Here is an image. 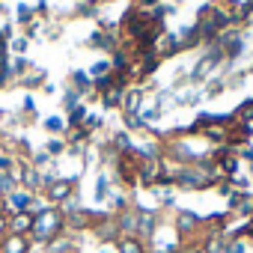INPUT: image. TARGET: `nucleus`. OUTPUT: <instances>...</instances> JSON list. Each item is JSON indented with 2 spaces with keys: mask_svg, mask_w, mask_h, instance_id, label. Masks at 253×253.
Masks as SVG:
<instances>
[{
  "mask_svg": "<svg viewBox=\"0 0 253 253\" xmlns=\"http://www.w3.org/2000/svg\"><path fill=\"white\" fill-rule=\"evenodd\" d=\"M33 217H36V211H15V214H9L6 217V232H12V235H30L33 232Z\"/></svg>",
  "mask_w": 253,
  "mask_h": 253,
  "instance_id": "2",
  "label": "nucleus"
},
{
  "mask_svg": "<svg viewBox=\"0 0 253 253\" xmlns=\"http://www.w3.org/2000/svg\"><path fill=\"white\" fill-rule=\"evenodd\" d=\"M81 116H84V107H78V110L72 113V125H78V122H81Z\"/></svg>",
  "mask_w": 253,
  "mask_h": 253,
  "instance_id": "17",
  "label": "nucleus"
},
{
  "mask_svg": "<svg viewBox=\"0 0 253 253\" xmlns=\"http://www.w3.org/2000/svg\"><path fill=\"white\" fill-rule=\"evenodd\" d=\"M0 253H30V235L6 232L3 238H0Z\"/></svg>",
  "mask_w": 253,
  "mask_h": 253,
  "instance_id": "4",
  "label": "nucleus"
},
{
  "mask_svg": "<svg viewBox=\"0 0 253 253\" xmlns=\"http://www.w3.org/2000/svg\"><path fill=\"white\" fill-rule=\"evenodd\" d=\"M197 226V217H191V214H179V229L182 232H188V229H194Z\"/></svg>",
  "mask_w": 253,
  "mask_h": 253,
  "instance_id": "10",
  "label": "nucleus"
},
{
  "mask_svg": "<svg viewBox=\"0 0 253 253\" xmlns=\"http://www.w3.org/2000/svg\"><path fill=\"white\" fill-rule=\"evenodd\" d=\"M48 152H51V155H57V152H63V143H60V140H54V143L48 146Z\"/></svg>",
  "mask_w": 253,
  "mask_h": 253,
  "instance_id": "15",
  "label": "nucleus"
},
{
  "mask_svg": "<svg viewBox=\"0 0 253 253\" xmlns=\"http://www.w3.org/2000/svg\"><path fill=\"white\" fill-rule=\"evenodd\" d=\"M220 3H223V6H235V3H238V0H220Z\"/></svg>",
  "mask_w": 253,
  "mask_h": 253,
  "instance_id": "19",
  "label": "nucleus"
},
{
  "mask_svg": "<svg viewBox=\"0 0 253 253\" xmlns=\"http://www.w3.org/2000/svg\"><path fill=\"white\" fill-rule=\"evenodd\" d=\"M86 125H89V128H98V125H101V119H95V116H89V119H86Z\"/></svg>",
  "mask_w": 253,
  "mask_h": 253,
  "instance_id": "18",
  "label": "nucleus"
},
{
  "mask_svg": "<svg viewBox=\"0 0 253 253\" xmlns=\"http://www.w3.org/2000/svg\"><path fill=\"white\" fill-rule=\"evenodd\" d=\"M116 84H119V81H116ZM116 84H110V86L104 89V104H107V107L122 104V95H125V92H122V86H116Z\"/></svg>",
  "mask_w": 253,
  "mask_h": 253,
  "instance_id": "7",
  "label": "nucleus"
},
{
  "mask_svg": "<svg viewBox=\"0 0 253 253\" xmlns=\"http://www.w3.org/2000/svg\"><path fill=\"white\" fill-rule=\"evenodd\" d=\"M220 164H223V170H226V173H235V167H238V161H235V158H229V155H220Z\"/></svg>",
  "mask_w": 253,
  "mask_h": 253,
  "instance_id": "12",
  "label": "nucleus"
},
{
  "mask_svg": "<svg viewBox=\"0 0 253 253\" xmlns=\"http://www.w3.org/2000/svg\"><path fill=\"white\" fill-rule=\"evenodd\" d=\"M9 170H12V158L3 155V158H0V173H9Z\"/></svg>",
  "mask_w": 253,
  "mask_h": 253,
  "instance_id": "14",
  "label": "nucleus"
},
{
  "mask_svg": "<svg viewBox=\"0 0 253 253\" xmlns=\"http://www.w3.org/2000/svg\"><path fill=\"white\" fill-rule=\"evenodd\" d=\"M206 137H209V140H223L226 131H223V128H206Z\"/></svg>",
  "mask_w": 253,
  "mask_h": 253,
  "instance_id": "13",
  "label": "nucleus"
},
{
  "mask_svg": "<svg viewBox=\"0 0 253 253\" xmlns=\"http://www.w3.org/2000/svg\"><path fill=\"white\" fill-rule=\"evenodd\" d=\"M140 98H143V92H140V89H128V92L122 95V104H125V110H128V116H137Z\"/></svg>",
  "mask_w": 253,
  "mask_h": 253,
  "instance_id": "6",
  "label": "nucleus"
},
{
  "mask_svg": "<svg viewBox=\"0 0 253 253\" xmlns=\"http://www.w3.org/2000/svg\"><path fill=\"white\" fill-rule=\"evenodd\" d=\"M63 229H66V214H63L57 206L42 209V211H36V217H33V232H30V241L51 244V241H57V238L63 235Z\"/></svg>",
  "mask_w": 253,
  "mask_h": 253,
  "instance_id": "1",
  "label": "nucleus"
},
{
  "mask_svg": "<svg viewBox=\"0 0 253 253\" xmlns=\"http://www.w3.org/2000/svg\"><path fill=\"white\" fill-rule=\"evenodd\" d=\"M75 191V182L72 179H54V182H45V194L51 203H66Z\"/></svg>",
  "mask_w": 253,
  "mask_h": 253,
  "instance_id": "3",
  "label": "nucleus"
},
{
  "mask_svg": "<svg viewBox=\"0 0 253 253\" xmlns=\"http://www.w3.org/2000/svg\"><path fill=\"white\" fill-rule=\"evenodd\" d=\"M6 72H9V66L0 63V84H6Z\"/></svg>",
  "mask_w": 253,
  "mask_h": 253,
  "instance_id": "16",
  "label": "nucleus"
},
{
  "mask_svg": "<svg viewBox=\"0 0 253 253\" xmlns=\"http://www.w3.org/2000/svg\"><path fill=\"white\" fill-rule=\"evenodd\" d=\"M235 116H238V119H253V101H244Z\"/></svg>",
  "mask_w": 253,
  "mask_h": 253,
  "instance_id": "11",
  "label": "nucleus"
},
{
  "mask_svg": "<svg viewBox=\"0 0 253 253\" xmlns=\"http://www.w3.org/2000/svg\"><path fill=\"white\" fill-rule=\"evenodd\" d=\"M107 69H110V63H98V66H92V69H89V75H92V78H98V81H104V78H107Z\"/></svg>",
  "mask_w": 253,
  "mask_h": 253,
  "instance_id": "9",
  "label": "nucleus"
},
{
  "mask_svg": "<svg viewBox=\"0 0 253 253\" xmlns=\"http://www.w3.org/2000/svg\"><path fill=\"white\" fill-rule=\"evenodd\" d=\"M18 179H21V182H24L27 188H39V182H36V170H33V167H24Z\"/></svg>",
  "mask_w": 253,
  "mask_h": 253,
  "instance_id": "8",
  "label": "nucleus"
},
{
  "mask_svg": "<svg viewBox=\"0 0 253 253\" xmlns=\"http://www.w3.org/2000/svg\"><path fill=\"white\" fill-rule=\"evenodd\" d=\"M116 250L119 253H146L143 250V241L137 235H119L116 238Z\"/></svg>",
  "mask_w": 253,
  "mask_h": 253,
  "instance_id": "5",
  "label": "nucleus"
}]
</instances>
